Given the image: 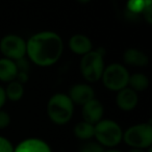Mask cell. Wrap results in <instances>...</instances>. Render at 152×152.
I'll return each instance as SVG.
<instances>
[{
	"label": "cell",
	"instance_id": "obj_1",
	"mask_svg": "<svg viewBox=\"0 0 152 152\" xmlns=\"http://www.w3.org/2000/svg\"><path fill=\"white\" fill-rule=\"evenodd\" d=\"M63 50V40L53 31L34 34L26 42V54L32 63L40 67L54 65L61 58Z\"/></svg>",
	"mask_w": 152,
	"mask_h": 152
},
{
	"label": "cell",
	"instance_id": "obj_2",
	"mask_svg": "<svg viewBox=\"0 0 152 152\" xmlns=\"http://www.w3.org/2000/svg\"><path fill=\"white\" fill-rule=\"evenodd\" d=\"M74 104L67 94L57 93L51 96L47 103V114L53 123L64 125L73 117Z\"/></svg>",
	"mask_w": 152,
	"mask_h": 152
},
{
	"label": "cell",
	"instance_id": "obj_3",
	"mask_svg": "<svg viewBox=\"0 0 152 152\" xmlns=\"http://www.w3.org/2000/svg\"><path fill=\"white\" fill-rule=\"evenodd\" d=\"M94 137H96L99 145L112 148L121 143L123 140V130L115 121L102 119L94 125Z\"/></svg>",
	"mask_w": 152,
	"mask_h": 152
},
{
	"label": "cell",
	"instance_id": "obj_4",
	"mask_svg": "<svg viewBox=\"0 0 152 152\" xmlns=\"http://www.w3.org/2000/svg\"><path fill=\"white\" fill-rule=\"evenodd\" d=\"M123 141L135 149L150 148L152 144L151 123H140L130 126L123 132Z\"/></svg>",
	"mask_w": 152,
	"mask_h": 152
},
{
	"label": "cell",
	"instance_id": "obj_5",
	"mask_svg": "<svg viewBox=\"0 0 152 152\" xmlns=\"http://www.w3.org/2000/svg\"><path fill=\"white\" fill-rule=\"evenodd\" d=\"M129 72L126 67L118 63H114L104 68L101 79L106 89L119 92L128 87Z\"/></svg>",
	"mask_w": 152,
	"mask_h": 152
},
{
	"label": "cell",
	"instance_id": "obj_6",
	"mask_svg": "<svg viewBox=\"0 0 152 152\" xmlns=\"http://www.w3.org/2000/svg\"><path fill=\"white\" fill-rule=\"evenodd\" d=\"M103 55L100 51L92 50L81 57L80 72L83 77L89 83H96L101 79L104 70Z\"/></svg>",
	"mask_w": 152,
	"mask_h": 152
},
{
	"label": "cell",
	"instance_id": "obj_7",
	"mask_svg": "<svg viewBox=\"0 0 152 152\" xmlns=\"http://www.w3.org/2000/svg\"><path fill=\"white\" fill-rule=\"evenodd\" d=\"M0 52L4 58L20 61L26 55V41L17 34H7L0 41Z\"/></svg>",
	"mask_w": 152,
	"mask_h": 152
},
{
	"label": "cell",
	"instance_id": "obj_8",
	"mask_svg": "<svg viewBox=\"0 0 152 152\" xmlns=\"http://www.w3.org/2000/svg\"><path fill=\"white\" fill-rule=\"evenodd\" d=\"M104 114V106L99 100L92 99L89 102L83 105L81 108V116L83 121L90 123L92 125H96L98 122L102 120Z\"/></svg>",
	"mask_w": 152,
	"mask_h": 152
},
{
	"label": "cell",
	"instance_id": "obj_9",
	"mask_svg": "<svg viewBox=\"0 0 152 152\" xmlns=\"http://www.w3.org/2000/svg\"><path fill=\"white\" fill-rule=\"evenodd\" d=\"M68 96L73 104L83 106V104L95 98V91L91 86L87 83H76L70 88Z\"/></svg>",
	"mask_w": 152,
	"mask_h": 152
},
{
	"label": "cell",
	"instance_id": "obj_10",
	"mask_svg": "<svg viewBox=\"0 0 152 152\" xmlns=\"http://www.w3.org/2000/svg\"><path fill=\"white\" fill-rule=\"evenodd\" d=\"M139 102V96L137 93L126 87L119 91L116 96V104L121 110L124 112H130L134 110Z\"/></svg>",
	"mask_w": 152,
	"mask_h": 152
},
{
	"label": "cell",
	"instance_id": "obj_11",
	"mask_svg": "<svg viewBox=\"0 0 152 152\" xmlns=\"http://www.w3.org/2000/svg\"><path fill=\"white\" fill-rule=\"evenodd\" d=\"M69 47L73 53L83 56L93 50L92 41L87 36L81 34H76L70 38Z\"/></svg>",
	"mask_w": 152,
	"mask_h": 152
},
{
	"label": "cell",
	"instance_id": "obj_12",
	"mask_svg": "<svg viewBox=\"0 0 152 152\" xmlns=\"http://www.w3.org/2000/svg\"><path fill=\"white\" fill-rule=\"evenodd\" d=\"M14 152H52V150L43 140L29 137L22 141L17 147L14 148Z\"/></svg>",
	"mask_w": 152,
	"mask_h": 152
},
{
	"label": "cell",
	"instance_id": "obj_13",
	"mask_svg": "<svg viewBox=\"0 0 152 152\" xmlns=\"http://www.w3.org/2000/svg\"><path fill=\"white\" fill-rule=\"evenodd\" d=\"M123 61L126 65L133 67H145L149 63L148 56L137 48H128L123 53Z\"/></svg>",
	"mask_w": 152,
	"mask_h": 152
},
{
	"label": "cell",
	"instance_id": "obj_14",
	"mask_svg": "<svg viewBox=\"0 0 152 152\" xmlns=\"http://www.w3.org/2000/svg\"><path fill=\"white\" fill-rule=\"evenodd\" d=\"M18 66L14 61L9 58H0V80L11 83L18 75Z\"/></svg>",
	"mask_w": 152,
	"mask_h": 152
},
{
	"label": "cell",
	"instance_id": "obj_15",
	"mask_svg": "<svg viewBox=\"0 0 152 152\" xmlns=\"http://www.w3.org/2000/svg\"><path fill=\"white\" fill-rule=\"evenodd\" d=\"M128 88H130L135 93L143 92L149 87V79L143 73H134L132 75H129L128 79Z\"/></svg>",
	"mask_w": 152,
	"mask_h": 152
},
{
	"label": "cell",
	"instance_id": "obj_16",
	"mask_svg": "<svg viewBox=\"0 0 152 152\" xmlns=\"http://www.w3.org/2000/svg\"><path fill=\"white\" fill-rule=\"evenodd\" d=\"M4 91H5L7 99L11 100L13 102L21 100V98L24 95L23 85H22L21 81H17V80H13L11 83H9V85L7 86Z\"/></svg>",
	"mask_w": 152,
	"mask_h": 152
},
{
	"label": "cell",
	"instance_id": "obj_17",
	"mask_svg": "<svg viewBox=\"0 0 152 152\" xmlns=\"http://www.w3.org/2000/svg\"><path fill=\"white\" fill-rule=\"evenodd\" d=\"M74 135L80 140H90L94 137V125L85 121L77 123L73 129Z\"/></svg>",
	"mask_w": 152,
	"mask_h": 152
},
{
	"label": "cell",
	"instance_id": "obj_18",
	"mask_svg": "<svg viewBox=\"0 0 152 152\" xmlns=\"http://www.w3.org/2000/svg\"><path fill=\"white\" fill-rule=\"evenodd\" d=\"M150 2L151 1H130L127 3V7L132 13H143Z\"/></svg>",
	"mask_w": 152,
	"mask_h": 152
},
{
	"label": "cell",
	"instance_id": "obj_19",
	"mask_svg": "<svg viewBox=\"0 0 152 152\" xmlns=\"http://www.w3.org/2000/svg\"><path fill=\"white\" fill-rule=\"evenodd\" d=\"M104 149L101 145L98 143H87L79 149L78 152H103Z\"/></svg>",
	"mask_w": 152,
	"mask_h": 152
},
{
	"label": "cell",
	"instance_id": "obj_20",
	"mask_svg": "<svg viewBox=\"0 0 152 152\" xmlns=\"http://www.w3.org/2000/svg\"><path fill=\"white\" fill-rule=\"evenodd\" d=\"M11 123V116L7 112L0 110V129L7 128Z\"/></svg>",
	"mask_w": 152,
	"mask_h": 152
},
{
	"label": "cell",
	"instance_id": "obj_21",
	"mask_svg": "<svg viewBox=\"0 0 152 152\" xmlns=\"http://www.w3.org/2000/svg\"><path fill=\"white\" fill-rule=\"evenodd\" d=\"M0 152H14L12 143L3 137H0Z\"/></svg>",
	"mask_w": 152,
	"mask_h": 152
},
{
	"label": "cell",
	"instance_id": "obj_22",
	"mask_svg": "<svg viewBox=\"0 0 152 152\" xmlns=\"http://www.w3.org/2000/svg\"><path fill=\"white\" fill-rule=\"evenodd\" d=\"M5 101H7V96H5L4 88L0 86V110H2Z\"/></svg>",
	"mask_w": 152,
	"mask_h": 152
},
{
	"label": "cell",
	"instance_id": "obj_23",
	"mask_svg": "<svg viewBox=\"0 0 152 152\" xmlns=\"http://www.w3.org/2000/svg\"><path fill=\"white\" fill-rule=\"evenodd\" d=\"M128 152H146L145 150L143 149H135V148H130Z\"/></svg>",
	"mask_w": 152,
	"mask_h": 152
},
{
	"label": "cell",
	"instance_id": "obj_24",
	"mask_svg": "<svg viewBox=\"0 0 152 152\" xmlns=\"http://www.w3.org/2000/svg\"><path fill=\"white\" fill-rule=\"evenodd\" d=\"M103 152H122L118 149H108V150H104Z\"/></svg>",
	"mask_w": 152,
	"mask_h": 152
}]
</instances>
